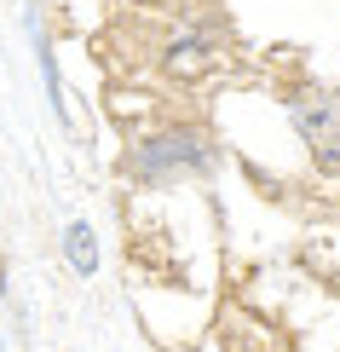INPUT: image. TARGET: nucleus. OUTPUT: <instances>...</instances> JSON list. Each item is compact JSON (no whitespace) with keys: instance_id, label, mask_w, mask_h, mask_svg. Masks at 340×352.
I'll use <instances>...</instances> for the list:
<instances>
[{"instance_id":"4","label":"nucleus","mask_w":340,"mask_h":352,"mask_svg":"<svg viewBox=\"0 0 340 352\" xmlns=\"http://www.w3.org/2000/svg\"><path fill=\"white\" fill-rule=\"evenodd\" d=\"M64 254H69V266H76V277L98 272V243H93V226H87V219H69L64 226Z\"/></svg>"},{"instance_id":"5","label":"nucleus","mask_w":340,"mask_h":352,"mask_svg":"<svg viewBox=\"0 0 340 352\" xmlns=\"http://www.w3.org/2000/svg\"><path fill=\"white\" fill-rule=\"evenodd\" d=\"M0 306H6V272H0Z\"/></svg>"},{"instance_id":"1","label":"nucleus","mask_w":340,"mask_h":352,"mask_svg":"<svg viewBox=\"0 0 340 352\" xmlns=\"http://www.w3.org/2000/svg\"><path fill=\"white\" fill-rule=\"evenodd\" d=\"M214 168V144L202 127H161V133H144L127 151L122 173L133 185H173V179H196V173Z\"/></svg>"},{"instance_id":"2","label":"nucleus","mask_w":340,"mask_h":352,"mask_svg":"<svg viewBox=\"0 0 340 352\" xmlns=\"http://www.w3.org/2000/svg\"><path fill=\"white\" fill-rule=\"evenodd\" d=\"M288 116H294V127H300L312 162L340 179V87H300V93L288 98Z\"/></svg>"},{"instance_id":"3","label":"nucleus","mask_w":340,"mask_h":352,"mask_svg":"<svg viewBox=\"0 0 340 352\" xmlns=\"http://www.w3.org/2000/svg\"><path fill=\"white\" fill-rule=\"evenodd\" d=\"M214 58H219V35L208 23H190V29H179V35L168 41V58H161V64H168L173 76H202Z\"/></svg>"}]
</instances>
